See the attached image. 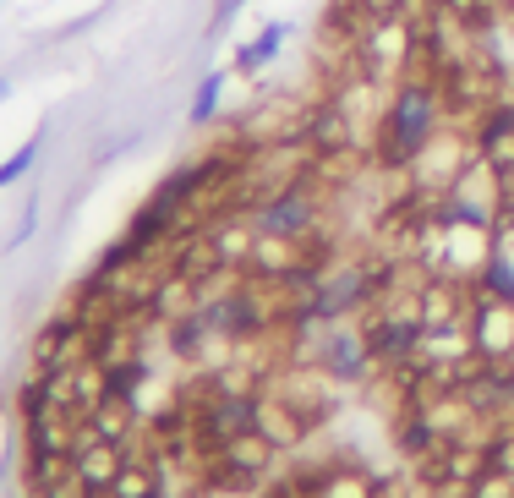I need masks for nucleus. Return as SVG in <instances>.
Wrapping results in <instances>:
<instances>
[{
    "mask_svg": "<svg viewBox=\"0 0 514 498\" xmlns=\"http://www.w3.org/2000/svg\"><path fill=\"white\" fill-rule=\"evenodd\" d=\"M241 6H247V0H214V28H219V22H230Z\"/></svg>",
    "mask_w": 514,
    "mask_h": 498,
    "instance_id": "ddd939ff",
    "label": "nucleus"
},
{
    "mask_svg": "<svg viewBox=\"0 0 514 498\" xmlns=\"http://www.w3.org/2000/svg\"><path fill=\"white\" fill-rule=\"evenodd\" d=\"M252 427H257V433H263L274 449H285V455H290V449H301V444H307V433H312L307 416H301L285 395H274V389H263V395H257Z\"/></svg>",
    "mask_w": 514,
    "mask_h": 498,
    "instance_id": "6e6552de",
    "label": "nucleus"
},
{
    "mask_svg": "<svg viewBox=\"0 0 514 498\" xmlns=\"http://www.w3.org/2000/svg\"><path fill=\"white\" fill-rule=\"evenodd\" d=\"M476 148H471V137H465V126L460 121H449L438 137L422 148V154L411 159V170H405V181H411L422 198H443V192L454 187V176L465 170V159H471Z\"/></svg>",
    "mask_w": 514,
    "mask_h": 498,
    "instance_id": "7ed1b4c3",
    "label": "nucleus"
},
{
    "mask_svg": "<svg viewBox=\"0 0 514 498\" xmlns=\"http://www.w3.org/2000/svg\"><path fill=\"white\" fill-rule=\"evenodd\" d=\"M290 28H296V22H263V28H257L252 39L236 50V61H230V72H236V77H257V72H268V66L279 61V50H285Z\"/></svg>",
    "mask_w": 514,
    "mask_h": 498,
    "instance_id": "1a4fd4ad",
    "label": "nucleus"
},
{
    "mask_svg": "<svg viewBox=\"0 0 514 498\" xmlns=\"http://www.w3.org/2000/svg\"><path fill=\"white\" fill-rule=\"evenodd\" d=\"M6 94H11V83H6V77H0V99H6Z\"/></svg>",
    "mask_w": 514,
    "mask_h": 498,
    "instance_id": "4468645a",
    "label": "nucleus"
},
{
    "mask_svg": "<svg viewBox=\"0 0 514 498\" xmlns=\"http://www.w3.org/2000/svg\"><path fill=\"white\" fill-rule=\"evenodd\" d=\"M159 498H186V493H175V488H165V493H159Z\"/></svg>",
    "mask_w": 514,
    "mask_h": 498,
    "instance_id": "2eb2a0df",
    "label": "nucleus"
},
{
    "mask_svg": "<svg viewBox=\"0 0 514 498\" xmlns=\"http://www.w3.org/2000/svg\"><path fill=\"white\" fill-rule=\"evenodd\" d=\"M39 148H44V132H33L28 143H22L17 154H11L6 165H0V187H11V181H22V176H28V170H33V159H39Z\"/></svg>",
    "mask_w": 514,
    "mask_h": 498,
    "instance_id": "9b49d317",
    "label": "nucleus"
},
{
    "mask_svg": "<svg viewBox=\"0 0 514 498\" xmlns=\"http://www.w3.org/2000/svg\"><path fill=\"white\" fill-rule=\"evenodd\" d=\"M126 466V449L121 444H104L93 438L83 422H77V444H72V477L83 482V493H110L115 471Z\"/></svg>",
    "mask_w": 514,
    "mask_h": 498,
    "instance_id": "0eeeda50",
    "label": "nucleus"
},
{
    "mask_svg": "<svg viewBox=\"0 0 514 498\" xmlns=\"http://www.w3.org/2000/svg\"><path fill=\"white\" fill-rule=\"evenodd\" d=\"M225 83H230V72H208L203 83H197V94H192V110H186L197 126H208V121H214L219 99H225Z\"/></svg>",
    "mask_w": 514,
    "mask_h": 498,
    "instance_id": "9d476101",
    "label": "nucleus"
},
{
    "mask_svg": "<svg viewBox=\"0 0 514 498\" xmlns=\"http://www.w3.org/2000/svg\"><path fill=\"white\" fill-rule=\"evenodd\" d=\"M301 498H383V477L356 460H318L312 471H290Z\"/></svg>",
    "mask_w": 514,
    "mask_h": 498,
    "instance_id": "20e7f679",
    "label": "nucleus"
},
{
    "mask_svg": "<svg viewBox=\"0 0 514 498\" xmlns=\"http://www.w3.org/2000/svg\"><path fill=\"white\" fill-rule=\"evenodd\" d=\"M443 198L460 208L465 219H476V225H493L498 208H504V176H498V170L487 165L482 154H471V159H465V170L454 176V187L443 192Z\"/></svg>",
    "mask_w": 514,
    "mask_h": 498,
    "instance_id": "423d86ee",
    "label": "nucleus"
},
{
    "mask_svg": "<svg viewBox=\"0 0 514 498\" xmlns=\"http://www.w3.org/2000/svg\"><path fill=\"white\" fill-rule=\"evenodd\" d=\"M356 72H367L378 88H394L416 72V17H372L361 39L350 44Z\"/></svg>",
    "mask_w": 514,
    "mask_h": 498,
    "instance_id": "f03ea898",
    "label": "nucleus"
},
{
    "mask_svg": "<svg viewBox=\"0 0 514 498\" xmlns=\"http://www.w3.org/2000/svg\"><path fill=\"white\" fill-rule=\"evenodd\" d=\"M465 329H471V345H476V356H482V362H514V301L471 291Z\"/></svg>",
    "mask_w": 514,
    "mask_h": 498,
    "instance_id": "39448f33",
    "label": "nucleus"
},
{
    "mask_svg": "<svg viewBox=\"0 0 514 498\" xmlns=\"http://www.w3.org/2000/svg\"><path fill=\"white\" fill-rule=\"evenodd\" d=\"M471 498H514V471H498V466H487L482 477L471 482Z\"/></svg>",
    "mask_w": 514,
    "mask_h": 498,
    "instance_id": "f8f14e48",
    "label": "nucleus"
},
{
    "mask_svg": "<svg viewBox=\"0 0 514 498\" xmlns=\"http://www.w3.org/2000/svg\"><path fill=\"white\" fill-rule=\"evenodd\" d=\"M443 126H449V104H443L438 77H427V72L400 77L389 88V99H383L378 126H372V148H367L372 165L389 170V176H405L411 159L422 154Z\"/></svg>",
    "mask_w": 514,
    "mask_h": 498,
    "instance_id": "f257e3e1",
    "label": "nucleus"
}]
</instances>
